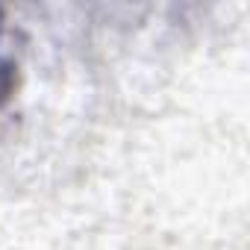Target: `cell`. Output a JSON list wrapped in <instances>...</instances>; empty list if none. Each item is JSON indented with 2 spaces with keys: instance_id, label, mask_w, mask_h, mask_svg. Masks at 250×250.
Here are the masks:
<instances>
[{
  "instance_id": "obj_1",
  "label": "cell",
  "mask_w": 250,
  "mask_h": 250,
  "mask_svg": "<svg viewBox=\"0 0 250 250\" xmlns=\"http://www.w3.org/2000/svg\"><path fill=\"white\" fill-rule=\"evenodd\" d=\"M3 77H6V65H3V56H0V94H3Z\"/></svg>"
}]
</instances>
